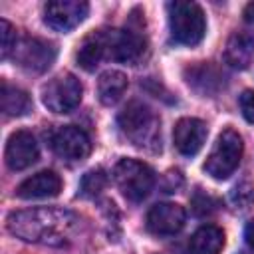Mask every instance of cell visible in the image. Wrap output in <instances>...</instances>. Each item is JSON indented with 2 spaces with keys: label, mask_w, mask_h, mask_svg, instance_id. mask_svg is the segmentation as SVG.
Masks as SVG:
<instances>
[{
  "label": "cell",
  "mask_w": 254,
  "mask_h": 254,
  "mask_svg": "<svg viewBox=\"0 0 254 254\" xmlns=\"http://www.w3.org/2000/svg\"><path fill=\"white\" fill-rule=\"evenodd\" d=\"M81 218L64 206H34L8 214V232L32 244L64 248L77 234Z\"/></svg>",
  "instance_id": "1"
},
{
  "label": "cell",
  "mask_w": 254,
  "mask_h": 254,
  "mask_svg": "<svg viewBox=\"0 0 254 254\" xmlns=\"http://www.w3.org/2000/svg\"><path fill=\"white\" fill-rule=\"evenodd\" d=\"M117 125L123 137L137 149L151 153L161 151V119L143 101H129L117 115Z\"/></svg>",
  "instance_id": "2"
},
{
  "label": "cell",
  "mask_w": 254,
  "mask_h": 254,
  "mask_svg": "<svg viewBox=\"0 0 254 254\" xmlns=\"http://www.w3.org/2000/svg\"><path fill=\"white\" fill-rule=\"evenodd\" d=\"M171 38L181 46H196L206 32L204 12L196 2H171L169 6Z\"/></svg>",
  "instance_id": "3"
},
{
  "label": "cell",
  "mask_w": 254,
  "mask_h": 254,
  "mask_svg": "<svg viewBox=\"0 0 254 254\" xmlns=\"http://www.w3.org/2000/svg\"><path fill=\"white\" fill-rule=\"evenodd\" d=\"M97 34L103 44L105 60L137 65L147 52V40L143 34H139V30L101 28V30H97Z\"/></svg>",
  "instance_id": "4"
},
{
  "label": "cell",
  "mask_w": 254,
  "mask_h": 254,
  "mask_svg": "<svg viewBox=\"0 0 254 254\" xmlns=\"http://www.w3.org/2000/svg\"><path fill=\"white\" fill-rule=\"evenodd\" d=\"M113 181L121 194L131 202H141L155 187L153 169L137 159H121L113 167Z\"/></svg>",
  "instance_id": "5"
},
{
  "label": "cell",
  "mask_w": 254,
  "mask_h": 254,
  "mask_svg": "<svg viewBox=\"0 0 254 254\" xmlns=\"http://www.w3.org/2000/svg\"><path fill=\"white\" fill-rule=\"evenodd\" d=\"M242 153H244V143H242V137L238 135V131H234L230 127L224 129L218 135L212 151L208 153V157L204 161L206 175H210L216 181L228 179L238 169Z\"/></svg>",
  "instance_id": "6"
},
{
  "label": "cell",
  "mask_w": 254,
  "mask_h": 254,
  "mask_svg": "<svg viewBox=\"0 0 254 254\" xmlns=\"http://www.w3.org/2000/svg\"><path fill=\"white\" fill-rule=\"evenodd\" d=\"M83 87L73 73H58L42 89L44 105L54 113H69L81 103Z\"/></svg>",
  "instance_id": "7"
},
{
  "label": "cell",
  "mask_w": 254,
  "mask_h": 254,
  "mask_svg": "<svg viewBox=\"0 0 254 254\" xmlns=\"http://www.w3.org/2000/svg\"><path fill=\"white\" fill-rule=\"evenodd\" d=\"M14 62L30 71V73H44L58 56V50L52 42L42 40V38H22L18 40L16 48H14Z\"/></svg>",
  "instance_id": "8"
},
{
  "label": "cell",
  "mask_w": 254,
  "mask_h": 254,
  "mask_svg": "<svg viewBox=\"0 0 254 254\" xmlns=\"http://www.w3.org/2000/svg\"><path fill=\"white\" fill-rule=\"evenodd\" d=\"M50 147L60 159L77 163V161H83L91 153V139L83 129L75 125H64L52 131Z\"/></svg>",
  "instance_id": "9"
},
{
  "label": "cell",
  "mask_w": 254,
  "mask_h": 254,
  "mask_svg": "<svg viewBox=\"0 0 254 254\" xmlns=\"http://www.w3.org/2000/svg\"><path fill=\"white\" fill-rule=\"evenodd\" d=\"M89 12V4L81 0H52L44 6V22L56 32H69L79 26Z\"/></svg>",
  "instance_id": "10"
},
{
  "label": "cell",
  "mask_w": 254,
  "mask_h": 254,
  "mask_svg": "<svg viewBox=\"0 0 254 254\" xmlns=\"http://www.w3.org/2000/svg\"><path fill=\"white\" fill-rule=\"evenodd\" d=\"M187 212L177 202H159L147 212V228L155 236H173L185 226Z\"/></svg>",
  "instance_id": "11"
},
{
  "label": "cell",
  "mask_w": 254,
  "mask_h": 254,
  "mask_svg": "<svg viewBox=\"0 0 254 254\" xmlns=\"http://www.w3.org/2000/svg\"><path fill=\"white\" fill-rule=\"evenodd\" d=\"M40 157V149L36 137L30 131H14L8 137L4 159L12 171H24L32 167Z\"/></svg>",
  "instance_id": "12"
},
{
  "label": "cell",
  "mask_w": 254,
  "mask_h": 254,
  "mask_svg": "<svg viewBox=\"0 0 254 254\" xmlns=\"http://www.w3.org/2000/svg\"><path fill=\"white\" fill-rule=\"evenodd\" d=\"M206 135H208V129H206L204 121H200L196 117H183L175 123L173 143L181 155L194 157L202 149Z\"/></svg>",
  "instance_id": "13"
},
{
  "label": "cell",
  "mask_w": 254,
  "mask_h": 254,
  "mask_svg": "<svg viewBox=\"0 0 254 254\" xmlns=\"http://www.w3.org/2000/svg\"><path fill=\"white\" fill-rule=\"evenodd\" d=\"M62 190V179L54 171H40L16 187V194L24 200L32 198H52Z\"/></svg>",
  "instance_id": "14"
},
{
  "label": "cell",
  "mask_w": 254,
  "mask_h": 254,
  "mask_svg": "<svg viewBox=\"0 0 254 254\" xmlns=\"http://www.w3.org/2000/svg\"><path fill=\"white\" fill-rule=\"evenodd\" d=\"M185 77H187V83L202 97L214 95L224 85V73L208 62H198V64L187 67Z\"/></svg>",
  "instance_id": "15"
},
{
  "label": "cell",
  "mask_w": 254,
  "mask_h": 254,
  "mask_svg": "<svg viewBox=\"0 0 254 254\" xmlns=\"http://www.w3.org/2000/svg\"><path fill=\"white\" fill-rule=\"evenodd\" d=\"M254 60V38L246 32H234L224 48V62L232 69H246Z\"/></svg>",
  "instance_id": "16"
},
{
  "label": "cell",
  "mask_w": 254,
  "mask_h": 254,
  "mask_svg": "<svg viewBox=\"0 0 254 254\" xmlns=\"http://www.w3.org/2000/svg\"><path fill=\"white\" fill-rule=\"evenodd\" d=\"M224 246V232L214 224L200 226L189 242L190 254H220Z\"/></svg>",
  "instance_id": "17"
},
{
  "label": "cell",
  "mask_w": 254,
  "mask_h": 254,
  "mask_svg": "<svg viewBox=\"0 0 254 254\" xmlns=\"http://www.w3.org/2000/svg\"><path fill=\"white\" fill-rule=\"evenodd\" d=\"M127 75L123 71H117V69H109V71H103L99 75V81H97V95H99V101L103 105H115L125 89H127Z\"/></svg>",
  "instance_id": "18"
},
{
  "label": "cell",
  "mask_w": 254,
  "mask_h": 254,
  "mask_svg": "<svg viewBox=\"0 0 254 254\" xmlns=\"http://www.w3.org/2000/svg\"><path fill=\"white\" fill-rule=\"evenodd\" d=\"M0 103H2V111H4L6 117H24L32 111L30 95L20 87L10 85L8 81H2Z\"/></svg>",
  "instance_id": "19"
},
{
  "label": "cell",
  "mask_w": 254,
  "mask_h": 254,
  "mask_svg": "<svg viewBox=\"0 0 254 254\" xmlns=\"http://www.w3.org/2000/svg\"><path fill=\"white\" fill-rule=\"evenodd\" d=\"M75 60H77V65L83 67L85 71H93L105 60V52H103L97 30L83 38V42H81V46L75 54Z\"/></svg>",
  "instance_id": "20"
},
{
  "label": "cell",
  "mask_w": 254,
  "mask_h": 254,
  "mask_svg": "<svg viewBox=\"0 0 254 254\" xmlns=\"http://www.w3.org/2000/svg\"><path fill=\"white\" fill-rule=\"evenodd\" d=\"M107 185V175L103 169H93L87 171L79 183V194L85 198H95Z\"/></svg>",
  "instance_id": "21"
},
{
  "label": "cell",
  "mask_w": 254,
  "mask_h": 254,
  "mask_svg": "<svg viewBox=\"0 0 254 254\" xmlns=\"http://www.w3.org/2000/svg\"><path fill=\"white\" fill-rule=\"evenodd\" d=\"M18 44V38H16V30L14 26L8 22V20H0V58L2 60H8L10 54L14 52Z\"/></svg>",
  "instance_id": "22"
},
{
  "label": "cell",
  "mask_w": 254,
  "mask_h": 254,
  "mask_svg": "<svg viewBox=\"0 0 254 254\" xmlns=\"http://www.w3.org/2000/svg\"><path fill=\"white\" fill-rule=\"evenodd\" d=\"M230 202L236 208H248L254 202V185L248 181L238 183L230 192Z\"/></svg>",
  "instance_id": "23"
},
{
  "label": "cell",
  "mask_w": 254,
  "mask_h": 254,
  "mask_svg": "<svg viewBox=\"0 0 254 254\" xmlns=\"http://www.w3.org/2000/svg\"><path fill=\"white\" fill-rule=\"evenodd\" d=\"M240 111L248 123H254V89H244L238 97Z\"/></svg>",
  "instance_id": "24"
},
{
  "label": "cell",
  "mask_w": 254,
  "mask_h": 254,
  "mask_svg": "<svg viewBox=\"0 0 254 254\" xmlns=\"http://www.w3.org/2000/svg\"><path fill=\"white\" fill-rule=\"evenodd\" d=\"M192 208H194V212L196 214H210V212H214L216 210V200L212 198V196H204V194H196L194 198H192Z\"/></svg>",
  "instance_id": "25"
},
{
  "label": "cell",
  "mask_w": 254,
  "mask_h": 254,
  "mask_svg": "<svg viewBox=\"0 0 254 254\" xmlns=\"http://www.w3.org/2000/svg\"><path fill=\"white\" fill-rule=\"evenodd\" d=\"M244 238H246V244L250 246V250H254V218L246 224V228H244Z\"/></svg>",
  "instance_id": "26"
},
{
  "label": "cell",
  "mask_w": 254,
  "mask_h": 254,
  "mask_svg": "<svg viewBox=\"0 0 254 254\" xmlns=\"http://www.w3.org/2000/svg\"><path fill=\"white\" fill-rule=\"evenodd\" d=\"M244 20H246V24L254 26V2L246 4V8H244Z\"/></svg>",
  "instance_id": "27"
}]
</instances>
